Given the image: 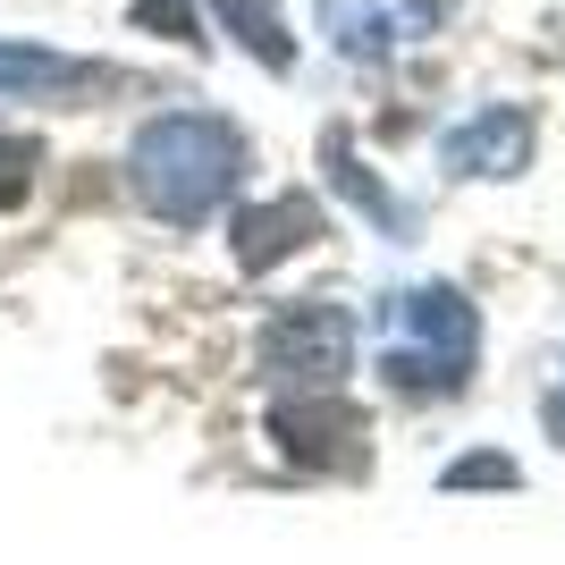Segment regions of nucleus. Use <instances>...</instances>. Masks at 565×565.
<instances>
[{
    "label": "nucleus",
    "instance_id": "f257e3e1",
    "mask_svg": "<svg viewBox=\"0 0 565 565\" xmlns=\"http://www.w3.org/2000/svg\"><path fill=\"white\" fill-rule=\"evenodd\" d=\"M245 169H254V136H245L228 110H161V118H143L136 143H127V186H136V203L178 236L228 212L236 186H245Z\"/></svg>",
    "mask_w": 565,
    "mask_h": 565
},
{
    "label": "nucleus",
    "instance_id": "f03ea898",
    "mask_svg": "<svg viewBox=\"0 0 565 565\" xmlns=\"http://www.w3.org/2000/svg\"><path fill=\"white\" fill-rule=\"evenodd\" d=\"M481 354V312L465 305V287L430 279L380 296V380L397 397H456Z\"/></svg>",
    "mask_w": 565,
    "mask_h": 565
},
{
    "label": "nucleus",
    "instance_id": "7ed1b4c3",
    "mask_svg": "<svg viewBox=\"0 0 565 565\" xmlns=\"http://www.w3.org/2000/svg\"><path fill=\"white\" fill-rule=\"evenodd\" d=\"M254 372L270 388H347L354 372V312L347 305H279L254 338Z\"/></svg>",
    "mask_w": 565,
    "mask_h": 565
},
{
    "label": "nucleus",
    "instance_id": "20e7f679",
    "mask_svg": "<svg viewBox=\"0 0 565 565\" xmlns=\"http://www.w3.org/2000/svg\"><path fill=\"white\" fill-rule=\"evenodd\" d=\"M262 439L296 472H363V456H372V423L347 388H287L262 414Z\"/></svg>",
    "mask_w": 565,
    "mask_h": 565
},
{
    "label": "nucleus",
    "instance_id": "39448f33",
    "mask_svg": "<svg viewBox=\"0 0 565 565\" xmlns=\"http://www.w3.org/2000/svg\"><path fill=\"white\" fill-rule=\"evenodd\" d=\"M321 236H330V212H321L305 186L270 194V203H236V212H228V254H236L245 279L279 270L287 254H305V245H321Z\"/></svg>",
    "mask_w": 565,
    "mask_h": 565
},
{
    "label": "nucleus",
    "instance_id": "423d86ee",
    "mask_svg": "<svg viewBox=\"0 0 565 565\" xmlns=\"http://www.w3.org/2000/svg\"><path fill=\"white\" fill-rule=\"evenodd\" d=\"M439 161H448V178H515L532 161V110H515V102L472 110L465 127L439 136Z\"/></svg>",
    "mask_w": 565,
    "mask_h": 565
},
{
    "label": "nucleus",
    "instance_id": "0eeeda50",
    "mask_svg": "<svg viewBox=\"0 0 565 565\" xmlns=\"http://www.w3.org/2000/svg\"><path fill=\"white\" fill-rule=\"evenodd\" d=\"M110 85V68L68 60L51 43H0V102H85Z\"/></svg>",
    "mask_w": 565,
    "mask_h": 565
},
{
    "label": "nucleus",
    "instance_id": "6e6552de",
    "mask_svg": "<svg viewBox=\"0 0 565 565\" xmlns=\"http://www.w3.org/2000/svg\"><path fill=\"white\" fill-rule=\"evenodd\" d=\"M321 169H330V186L347 194V203H354L363 220H372L380 236H414V228H423V220H414V203H397V186H388L380 169H363V161H354L347 118H330V127H321Z\"/></svg>",
    "mask_w": 565,
    "mask_h": 565
},
{
    "label": "nucleus",
    "instance_id": "1a4fd4ad",
    "mask_svg": "<svg viewBox=\"0 0 565 565\" xmlns=\"http://www.w3.org/2000/svg\"><path fill=\"white\" fill-rule=\"evenodd\" d=\"M212 18H220V34H236L270 76H296V34H287V18L270 0H212Z\"/></svg>",
    "mask_w": 565,
    "mask_h": 565
},
{
    "label": "nucleus",
    "instance_id": "9d476101",
    "mask_svg": "<svg viewBox=\"0 0 565 565\" xmlns=\"http://www.w3.org/2000/svg\"><path fill=\"white\" fill-rule=\"evenodd\" d=\"M321 25H330V43L347 51V60H388L397 34H405V18L388 9V0H330Z\"/></svg>",
    "mask_w": 565,
    "mask_h": 565
},
{
    "label": "nucleus",
    "instance_id": "9b49d317",
    "mask_svg": "<svg viewBox=\"0 0 565 565\" xmlns=\"http://www.w3.org/2000/svg\"><path fill=\"white\" fill-rule=\"evenodd\" d=\"M127 25H136V34H161V43H178V51H212V25H203L194 0H127Z\"/></svg>",
    "mask_w": 565,
    "mask_h": 565
},
{
    "label": "nucleus",
    "instance_id": "f8f14e48",
    "mask_svg": "<svg viewBox=\"0 0 565 565\" xmlns=\"http://www.w3.org/2000/svg\"><path fill=\"white\" fill-rule=\"evenodd\" d=\"M34 186H43V136H9L0 127V212H18Z\"/></svg>",
    "mask_w": 565,
    "mask_h": 565
},
{
    "label": "nucleus",
    "instance_id": "ddd939ff",
    "mask_svg": "<svg viewBox=\"0 0 565 565\" xmlns=\"http://www.w3.org/2000/svg\"><path fill=\"white\" fill-rule=\"evenodd\" d=\"M523 472H515V456H498V448H472V456H456L448 472H439V490H515Z\"/></svg>",
    "mask_w": 565,
    "mask_h": 565
},
{
    "label": "nucleus",
    "instance_id": "4468645a",
    "mask_svg": "<svg viewBox=\"0 0 565 565\" xmlns=\"http://www.w3.org/2000/svg\"><path fill=\"white\" fill-rule=\"evenodd\" d=\"M548 430L565 439V363H557V388H548Z\"/></svg>",
    "mask_w": 565,
    "mask_h": 565
}]
</instances>
